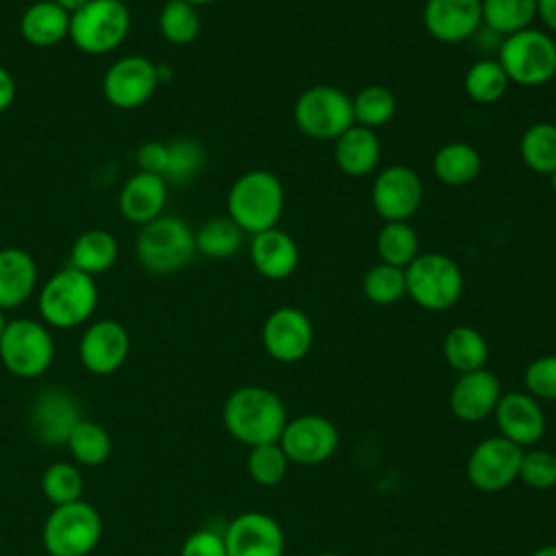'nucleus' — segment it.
<instances>
[{"label":"nucleus","instance_id":"9","mask_svg":"<svg viewBox=\"0 0 556 556\" xmlns=\"http://www.w3.org/2000/svg\"><path fill=\"white\" fill-rule=\"evenodd\" d=\"M102 536L98 510L78 500L54 506L43 523V547L50 556H87Z\"/></svg>","mask_w":556,"mask_h":556},{"label":"nucleus","instance_id":"33","mask_svg":"<svg viewBox=\"0 0 556 556\" xmlns=\"http://www.w3.org/2000/svg\"><path fill=\"white\" fill-rule=\"evenodd\" d=\"M243 245V230L226 215L204 222L195 230V250L208 258H230Z\"/></svg>","mask_w":556,"mask_h":556},{"label":"nucleus","instance_id":"1","mask_svg":"<svg viewBox=\"0 0 556 556\" xmlns=\"http://www.w3.org/2000/svg\"><path fill=\"white\" fill-rule=\"evenodd\" d=\"M287 421L285 402L265 387H241L224 404L226 430L250 447L278 443Z\"/></svg>","mask_w":556,"mask_h":556},{"label":"nucleus","instance_id":"21","mask_svg":"<svg viewBox=\"0 0 556 556\" xmlns=\"http://www.w3.org/2000/svg\"><path fill=\"white\" fill-rule=\"evenodd\" d=\"M250 261L261 276L269 280H285L298 269L300 250L295 239L276 226L252 235Z\"/></svg>","mask_w":556,"mask_h":556},{"label":"nucleus","instance_id":"12","mask_svg":"<svg viewBox=\"0 0 556 556\" xmlns=\"http://www.w3.org/2000/svg\"><path fill=\"white\" fill-rule=\"evenodd\" d=\"M161 85L159 65L139 54L115 61L102 80L104 98L117 109H137L146 104Z\"/></svg>","mask_w":556,"mask_h":556},{"label":"nucleus","instance_id":"47","mask_svg":"<svg viewBox=\"0 0 556 556\" xmlns=\"http://www.w3.org/2000/svg\"><path fill=\"white\" fill-rule=\"evenodd\" d=\"M536 17L556 33V0H536Z\"/></svg>","mask_w":556,"mask_h":556},{"label":"nucleus","instance_id":"43","mask_svg":"<svg viewBox=\"0 0 556 556\" xmlns=\"http://www.w3.org/2000/svg\"><path fill=\"white\" fill-rule=\"evenodd\" d=\"M523 384L532 397L556 402V354L534 358L523 371Z\"/></svg>","mask_w":556,"mask_h":556},{"label":"nucleus","instance_id":"6","mask_svg":"<svg viewBox=\"0 0 556 556\" xmlns=\"http://www.w3.org/2000/svg\"><path fill=\"white\" fill-rule=\"evenodd\" d=\"M404 271L406 293L426 311H447L463 295V271L441 252H419Z\"/></svg>","mask_w":556,"mask_h":556},{"label":"nucleus","instance_id":"38","mask_svg":"<svg viewBox=\"0 0 556 556\" xmlns=\"http://www.w3.org/2000/svg\"><path fill=\"white\" fill-rule=\"evenodd\" d=\"M363 293L371 304L389 306L406 295V271L395 265L378 263L363 276Z\"/></svg>","mask_w":556,"mask_h":556},{"label":"nucleus","instance_id":"24","mask_svg":"<svg viewBox=\"0 0 556 556\" xmlns=\"http://www.w3.org/2000/svg\"><path fill=\"white\" fill-rule=\"evenodd\" d=\"M380 161V139L371 128L350 126L334 139V163L348 176H367Z\"/></svg>","mask_w":556,"mask_h":556},{"label":"nucleus","instance_id":"15","mask_svg":"<svg viewBox=\"0 0 556 556\" xmlns=\"http://www.w3.org/2000/svg\"><path fill=\"white\" fill-rule=\"evenodd\" d=\"M265 352L278 363L302 361L313 345V324L308 315L295 306L271 311L261 330Z\"/></svg>","mask_w":556,"mask_h":556},{"label":"nucleus","instance_id":"5","mask_svg":"<svg viewBox=\"0 0 556 556\" xmlns=\"http://www.w3.org/2000/svg\"><path fill=\"white\" fill-rule=\"evenodd\" d=\"M497 61L510 83L539 87L556 76V41L545 30L530 26L502 37Z\"/></svg>","mask_w":556,"mask_h":556},{"label":"nucleus","instance_id":"18","mask_svg":"<svg viewBox=\"0 0 556 556\" xmlns=\"http://www.w3.org/2000/svg\"><path fill=\"white\" fill-rule=\"evenodd\" d=\"M424 26L441 43H460L482 28L480 0H428Z\"/></svg>","mask_w":556,"mask_h":556},{"label":"nucleus","instance_id":"7","mask_svg":"<svg viewBox=\"0 0 556 556\" xmlns=\"http://www.w3.org/2000/svg\"><path fill=\"white\" fill-rule=\"evenodd\" d=\"M298 130L311 139L334 141L354 126L352 98L332 85H313L304 89L293 106Z\"/></svg>","mask_w":556,"mask_h":556},{"label":"nucleus","instance_id":"27","mask_svg":"<svg viewBox=\"0 0 556 556\" xmlns=\"http://www.w3.org/2000/svg\"><path fill=\"white\" fill-rule=\"evenodd\" d=\"M482 159L471 143L450 141L434 152L432 169L434 176L447 187H465L480 174Z\"/></svg>","mask_w":556,"mask_h":556},{"label":"nucleus","instance_id":"42","mask_svg":"<svg viewBox=\"0 0 556 556\" xmlns=\"http://www.w3.org/2000/svg\"><path fill=\"white\" fill-rule=\"evenodd\" d=\"M519 478L536 491H547L556 486V454H552L549 450L523 452Z\"/></svg>","mask_w":556,"mask_h":556},{"label":"nucleus","instance_id":"46","mask_svg":"<svg viewBox=\"0 0 556 556\" xmlns=\"http://www.w3.org/2000/svg\"><path fill=\"white\" fill-rule=\"evenodd\" d=\"M15 100V80L13 76L0 65V113L7 111Z\"/></svg>","mask_w":556,"mask_h":556},{"label":"nucleus","instance_id":"35","mask_svg":"<svg viewBox=\"0 0 556 556\" xmlns=\"http://www.w3.org/2000/svg\"><path fill=\"white\" fill-rule=\"evenodd\" d=\"M67 445H70L72 456L80 465H87V467L102 465L111 456V450H113L109 432L100 424L89 421V419L76 421V426L72 428L70 437H67Z\"/></svg>","mask_w":556,"mask_h":556},{"label":"nucleus","instance_id":"30","mask_svg":"<svg viewBox=\"0 0 556 556\" xmlns=\"http://www.w3.org/2000/svg\"><path fill=\"white\" fill-rule=\"evenodd\" d=\"M482 26L500 37L530 28L536 17V0H480Z\"/></svg>","mask_w":556,"mask_h":556},{"label":"nucleus","instance_id":"28","mask_svg":"<svg viewBox=\"0 0 556 556\" xmlns=\"http://www.w3.org/2000/svg\"><path fill=\"white\" fill-rule=\"evenodd\" d=\"M117 258V241L109 230L89 228L76 237L70 252V265L89 274L98 276L109 271Z\"/></svg>","mask_w":556,"mask_h":556},{"label":"nucleus","instance_id":"14","mask_svg":"<svg viewBox=\"0 0 556 556\" xmlns=\"http://www.w3.org/2000/svg\"><path fill=\"white\" fill-rule=\"evenodd\" d=\"M424 200V185L417 172L406 165H389L378 172L371 185V204L384 222H408Z\"/></svg>","mask_w":556,"mask_h":556},{"label":"nucleus","instance_id":"2","mask_svg":"<svg viewBox=\"0 0 556 556\" xmlns=\"http://www.w3.org/2000/svg\"><path fill=\"white\" fill-rule=\"evenodd\" d=\"M228 217L248 235L276 228L285 208V187L269 169L241 174L228 191Z\"/></svg>","mask_w":556,"mask_h":556},{"label":"nucleus","instance_id":"23","mask_svg":"<svg viewBox=\"0 0 556 556\" xmlns=\"http://www.w3.org/2000/svg\"><path fill=\"white\" fill-rule=\"evenodd\" d=\"M37 285V263L22 248L0 250V308L24 304Z\"/></svg>","mask_w":556,"mask_h":556},{"label":"nucleus","instance_id":"25","mask_svg":"<svg viewBox=\"0 0 556 556\" xmlns=\"http://www.w3.org/2000/svg\"><path fill=\"white\" fill-rule=\"evenodd\" d=\"M74 400L63 391L43 393L33 408V430L46 443H67L72 428L78 421Z\"/></svg>","mask_w":556,"mask_h":556},{"label":"nucleus","instance_id":"16","mask_svg":"<svg viewBox=\"0 0 556 556\" xmlns=\"http://www.w3.org/2000/svg\"><path fill=\"white\" fill-rule=\"evenodd\" d=\"M228 556H282L285 532L280 523L258 510L237 515L224 532Z\"/></svg>","mask_w":556,"mask_h":556},{"label":"nucleus","instance_id":"49","mask_svg":"<svg viewBox=\"0 0 556 556\" xmlns=\"http://www.w3.org/2000/svg\"><path fill=\"white\" fill-rule=\"evenodd\" d=\"M532 556H556V545H543L532 552Z\"/></svg>","mask_w":556,"mask_h":556},{"label":"nucleus","instance_id":"51","mask_svg":"<svg viewBox=\"0 0 556 556\" xmlns=\"http://www.w3.org/2000/svg\"><path fill=\"white\" fill-rule=\"evenodd\" d=\"M7 324H9V321H7V319H4V311H2V308H0V337H2V332H4V328H7Z\"/></svg>","mask_w":556,"mask_h":556},{"label":"nucleus","instance_id":"8","mask_svg":"<svg viewBox=\"0 0 556 556\" xmlns=\"http://www.w3.org/2000/svg\"><path fill=\"white\" fill-rule=\"evenodd\" d=\"M130 30V11L122 0H89L70 15V39L87 54L115 50Z\"/></svg>","mask_w":556,"mask_h":556},{"label":"nucleus","instance_id":"50","mask_svg":"<svg viewBox=\"0 0 556 556\" xmlns=\"http://www.w3.org/2000/svg\"><path fill=\"white\" fill-rule=\"evenodd\" d=\"M185 2H189V4H193V7H202V4H211V2H217V0H185Z\"/></svg>","mask_w":556,"mask_h":556},{"label":"nucleus","instance_id":"13","mask_svg":"<svg viewBox=\"0 0 556 556\" xmlns=\"http://www.w3.org/2000/svg\"><path fill=\"white\" fill-rule=\"evenodd\" d=\"M278 445L291 463L319 465L337 452L339 430L328 417L300 415L287 421Z\"/></svg>","mask_w":556,"mask_h":556},{"label":"nucleus","instance_id":"41","mask_svg":"<svg viewBox=\"0 0 556 556\" xmlns=\"http://www.w3.org/2000/svg\"><path fill=\"white\" fill-rule=\"evenodd\" d=\"M41 489L48 502H52L54 506L72 504L80 500L83 476L70 463H52L41 478Z\"/></svg>","mask_w":556,"mask_h":556},{"label":"nucleus","instance_id":"17","mask_svg":"<svg viewBox=\"0 0 556 556\" xmlns=\"http://www.w3.org/2000/svg\"><path fill=\"white\" fill-rule=\"evenodd\" d=\"M130 350L126 328L115 319H100L91 324L78 343V356L85 369L98 376L117 371Z\"/></svg>","mask_w":556,"mask_h":556},{"label":"nucleus","instance_id":"48","mask_svg":"<svg viewBox=\"0 0 556 556\" xmlns=\"http://www.w3.org/2000/svg\"><path fill=\"white\" fill-rule=\"evenodd\" d=\"M52 2L59 4L63 11H67V13L72 15V13H76L83 4H87L89 0H52Z\"/></svg>","mask_w":556,"mask_h":556},{"label":"nucleus","instance_id":"22","mask_svg":"<svg viewBox=\"0 0 556 556\" xmlns=\"http://www.w3.org/2000/svg\"><path fill=\"white\" fill-rule=\"evenodd\" d=\"M167 200V182L159 174L137 172L119 191V211L132 224H148L163 215Z\"/></svg>","mask_w":556,"mask_h":556},{"label":"nucleus","instance_id":"19","mask_svg":"<svg viewBox=\"0 0 556 556\" xmlns=\"http://www.w3.org/2000/svg\"><path fill=\"white\" fill-rule=\"evenodd\" d=\"M493 413L500 428V437L513 441L519 447L534 445L545 434L543 408L539 400L532 397L530 393H504Z\"/></svg>","mask_w":556,"mask_h":556},{"label":"nucleus","instance_id":"37","mask_svg":"<svg viewBox=\"0 0 556 556\" xmlns=\"http://www.w3.org/2000/svg\"><path fill=\"white\" fill-rule=\"evenodd\" d=\"M161 35L174 46L191 43L202 28L198 7L185 0H167L159 13Z\"/></svg>","mask_w":556,"mask_h":556},{"label":"nucleus","instance_id":"26","mask_svg":"<svg viewBox=\"0 0 556 556\" xmlns=\"http://www.w3.org/2000/svg\"><path fill=\"white\" fill-rule=\"evenodd\" d=\"M22 37L35 48H50L70 33V13L52 0H39L26 7L20 20Z\"/></svg>","mask_w":556,"mask_h":556},{"label":"nucleus","instance_id":"11","mask_svg":"<svg viewBox=\"0 0 556 556\" xmlns=\"http://www.w3.org/2000/svg\"><path fill=\"white\" fill-rule=\"evenodd\" d=\"M521 456L523 447L504 437H489L471 450L467 458V478L478 491H502L519 478Z\"/></svg>","mask_w":556,"mask_h":556},{"label":"nucleus","instance_id":"34","mask_svg":"<svg viewBox=\"0 0 556 556\" xmlns=\"http://www.w3.org/2000/svg\"><path fill=\"white\" fill-rule=\"evenodd\" d=\"M508 85H510V80H508L506 72L502 70L497 59L476 61L463 78L465 93L478 104L497 102L506 93Z\"/></svg>","mask_w":556,"mask_h":556},{"label":"nucleus","instance_id":"31","mask_svg":"<svg viewBox=\"0 0 556 556\" xmlns=\"http://www.w3.org/2000/svg\"><path fill=\"white\" fill-rule=\"evenodd\" d=\"M380 263L406 269L419 256V237L408 222H384L376 237Z\"/></svg>","mask_w":556,"mask_h":556},{"label":"nucleus","instance_id":"29","mask_svg":"<svg viewBox=\"0 0 556 556\" xmlns=\"http://www.w3.org/2000/svg\"><path fill=\"white\" fill-rule=\"evenodd\" d=\"M443 356L458 374L476 371L486 365V339L471 326H454L443 339Z\"/></svg>","mask_w":556,"mask_h":556},{"label":"nucleus","instance_id":"20","mask_svg":"<svg viewBox=\"0 0 556 556\" xmlns=\"http://www.w3.org/2000/svg\"><path fill=\"white\" fill-rule=\"evenodd\" d=\"M502 397L500 380L489 369L460 374L450 391V410L456 419L473 424L493 415Z\"/></svg>","mask_w":556,"mask_h":556},{"label":"nucleus","instance_id":"53","mask_svg":"<svg viewBox=\"0 0 556 556\" xmlns=\"http://www.w3.org/2000/svg\"><path fill=\"white\" fill-rule=\"evenodd\" d=\"M317 556H339V554H334V552H321V554H317Z\"/></svg>","mask_w":556,"mask_h":556},{"label":"nucleus","instance_id":"39","mask_svg":"<svg viewBox=\"0 0 556 556\" xmlns=\"http://www.w3.org/2000/svg\"><path fill=\"white\" fill-rule=\"evenodd\" d=\"M204 165V148L200 141L180 137L167 143V163L163 172L165 182H189Z\"/></svg>","mask_w":556,"mask_h":556},{"label":"nucleus","instance_id":"45","mask_svg":"<svg viewBox=\"0 0 556 556\" xmlns=\"http://www.w3.org/2000/svg\"><path fill=\"white\" fill-rule=\"evenodd\" d=\"M137 163L141 172L159 174L163 178L165 163H167V143L163 141H148L137 152Z\"/></svg>","mask_w":556,"mask_h":556},{"label":"nucleus","instance_id":"3","mask_svg":"<svg viewBox=\"0 0 556 556\" xmlns=\"http://www.w3.org/2000/svg\"><path fill=\"white\" fill-rule=\"evenodd\" d=\"M135 252L141 267L150 274L167 276L180 271L198 252L195 230L176 215H159L141 226Z\"/></svg>","mask_w":556,"mask_h":556},{"label":"nucleus","instance_id":"32","mask_svg":"<svg viewBox=\"0 0 556 556\" xmlns=\"http://www.w3.org/2000/svg\"><path fill=\"white\" fill-rule=\"evenodd\" d=\"M519 154L528 169L549 176L556 169V124L536 122L528 126L519 141Z\"/></svg>","mask_w":556,"mask_h":556},{"label":"nucleus","instance_id":"36","mask_svg":"<svg viewBox=\"0 0 556 556\" xmlns=\"http://www.w3.org/2000/svg\"><path fill=\"white\" fill-rule=\"evenodd\" d=\"M397 109L395 96L382 85H367L352 98L354 124L365 128H378L393 119Z\"/></svg>","mask_w":556,"mask_h":556},{"label":"nucleus","instance_id":"52","mask_svg":"<svg viewBox=\"0 0 556 556\" xmlns=\"http://www.w3.org/2000/svg\"><path fill=\"white\" fill-rule=\"evenodd\" d=\"M549 185H552V191H554V195H556V169L549 174Z\"/></svg>","mask_w":556,"mask_h":556},{"label":"nucleus","instance_id":"40","mask_svg":"<svg viewBox=\"0 0 556 556\" xmlns=\"http://www.w3.org/2000/svg\"><path fill=\"white\" fill-rule=\"evenodd\" d=\"M245 465L254 482L261 486H274L287 476L289 458L278 443H263L250 447Z\"/></svg>","mask_w":556,"mask_h":556},{"label":"nucleus","instance_id":"4","mask_svg":"<svg viewBox=\"0 0 556 556\" xmlns=\"http://www.w3.org/2000/svg\"><path fill=\"white\" fill-rule=\"evenodd\" d=\"M98 304L93 276L67 265L52 274L39 291V313L52 328H76L85 324Z\"/></svg>","mask_w":556,"mask_h":556},{"label":"nucleus","instance_id":"44","mask_svg":"<svg viewBox=\"0 0 556 556\" xmlns=\"http://www.w3.org/2000/svg\"><path fill=\"white\" fill-rule=\"evenodd\" d=\"M180 556H228L224 536L213 530H198L182 543Z\"/></svg>","mask_w":556,"mask_h":556},{"label":"nucleus","instance_id":"10","mask_svg":"<svg viewBox=\"0 0 556 556\" xmlns=\"http://www.w3.org/2000/svg\"><path fill=\"white\" fill-rule=\"evenodd\" d=\"M54 341L50 330L35 319L9 321L0 337V361L20 378H37L52 365Z\"/></svg>","mask_w":556,"mask_h":556}]
</instances>
